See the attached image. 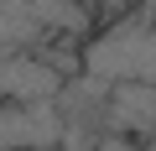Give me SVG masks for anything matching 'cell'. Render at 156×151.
Wrapping results in <instances>:
<instances>
[{
  "instance_id": "1",
  "label": "cell",
  "mask_w": 156,
  "mask_h": 151,
  "mask_svg": "<svg viewBox=\"0 0 156 151\" xmlns=\"http://www.w3.org/2000/svg\"><path fill=\"white\" fill-rule=\"evenodd\" d=\"M83 73L99 84H146L156 89V0L125 11L109 21V31H99L83 47Z\"/></svg>"
},
{
  "instance_id": "2",
  "label": "cell",
  "mask_w": 156,
  "mask_h": 151,
  "mask_svg": "<svg viewBox=\"0 0 156 151\" xmlns=\"http://www.w3.org/2000/svg\"><path fill=\"white\" fill-rule=\"evenodd\" d=\"M104 151H130V146H104Z\"/></svg>"
}]
</instances>
